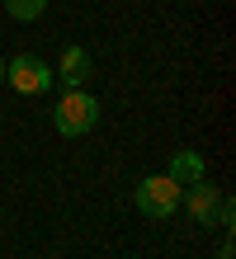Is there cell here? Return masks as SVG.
Returning <instances> with one entry per match:
<instances>
[{
    "mask_svg": "<svg viewBox=\"0 0 236 259\" xmlns=\"http://www.w3.org/2000/svg\"><path fill=\"white\" fill-rule=\"evenodd\" d=\"M0 5L10 10V19H19V24H28V19H38V14L47 10V0H0Z\"/></svg>",
    "mask_w": 236,
    "mask_h": 259,
    "instance_id": "7",
    "label": "cell"
},
{
    "mask_svg": "<svg viewBox=\"0 0 236 259\" xmlns=\"http://www.w3.org/2000/svg\"><path fill=\"white\" fill-rule=\"evenodd\" d=\"M0 80H5V62H0Z\"/></svg>",
    "mask_w": 236,
    "mask_h": 259,
    "instance_id": "8",
    "label": "cell"
},
{
    "mask_svg": "<svg viewBox=\"0 0 236 259\" xmlns=\"http://www.w3.org/2000/svg\"><path fill=\"white\" fill-rule=\"evenodd\" d=\"M5 80L19 95H43V90H52V66L33 52H19L14 62H5Z\"/></svg>",
    "mask_w": 236,
    "mask_h": 259,
    "instance_id": "3",
    "label": "cell"
},
{
    "mask_svg": "<svg viewBox=\"0 0 236 259\" xmlns=\"http://www.w3.org/2000/svg\"><path fill=\"white\" fill-rule=\"evenodd\" d=\"M90 71H94L90 52H85V48H76V42H71V48L61 52V71H52V80H57L61 90H81V85L90 80Z\"/></svg>",
    "mask_w": 236,
    "mask_h": 259,
    "instance_id": "5",
    "label": "cell"
},
{
    "mask_svg": "<svg viewBox=\"0 0 236 259\" xmlns=\"http://www.w3.org/2000/svg\"><path fill=\"white\" fill-rule=\"evenodd\" d=\"M180 203L189 207V217H194L198 226H213V222H217V207H222V189L208 184V175H203L198 184H189V189L180 193Z\"/></svg>",
    "mask_w": 236,
    "mask_h": 259,
    "instance_id": "4",
    "label": "cell"
},
{
    "mask_svg": "<svg viewBox=\"0 0 236 259\" xmlns=\"http://www.w3.org/2000/svg\"><path fill=\"white\" fill-rule=\"evenodd\" d=\"M52 123H57L61 137H85L99 123V99L85 95V90H66V95L57 99V109H52Z\"/></svg>",
    "mask_w": 236,
    "mask_h": 259,
    "instance_id": "1",
    "label": "cell"
},
{
    "mask_svg": "<svg viewBox=\"0 0 236 259\" xmlns=\"http://www.w3.org/2000/svg\"><path fill=\"white\" fill-rule=\"evenodd\" d=\"M180 193H184V184H175L170 175H147V179L132 189L137 212H142V217H151V222H165L170 212L180 207Z\"/></svg>",
    "mask_w": 236,
    "mask_h": 259,
    "instance_id": "2",
    "label": "cell"
},
{
    "mask_svg": "<svg viewBox=\"0 0 236 259\" xmlns=\"http://www.w3.org/2000/svg\"><path fill=\"white\" fill-rule=\"evenodd\" d=\"M170 179H175V184H198V179L203 175H208V170H203V156H198V151H175V156H170V170H165Z\"/></svg>",
    "mask_w": 236,
    "mask_h": 259,
    "instance_id": "6",
    "label": "cell"
}]
</instances>
